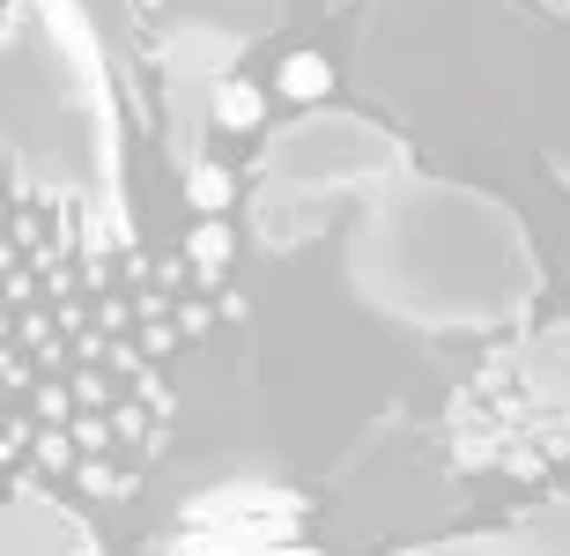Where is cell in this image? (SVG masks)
Wrapping results in <instances>:
<instances>
[{
	"label": "cell",
	"instance_id": "1",
	"mask_svg": "<svg viewBox=\"0 0 570 556\" xmlns=\"http://www.w3.org/2000/svg\"><path fill=\"white\" fill-rule=\"evenodd\" d=\"M348 282L385 320L430 334H497L527 320L541 267L504 201L423 172H393L356 201Z\"/></svg>",
	"mask_w": 570,
	"mask_h": 556
},
{
	"label": "cell",
	"instance_id": "2",
	"mask_svg": "<svg viewBox=\"0 0 570 556\" xmlns=\"http://www.w3.org/2000/svg\"><path fill=\"white\" fill-rule=\"evenodd\" d=\"M0 178L89 231H127L119 119L82 30L52 0H22L0 22Z\"/></svg>",
	"mask_w": 570,
	"mask_h": 556
},
{
	"label": "cell",
	"instance_id": "3",
	"mask_svg": "<svg viewBox=\"0 0 570 556\" xmlns=\"http://www.w3.org/2000/svg\"><path fill=\"white\" fill-rule=\"evenodd\" d=\"M407 172V149L385 127L356 111H304L259 149L253 178V231L259 245L289 253L296 237H312L334 208H356L371 186Z\"/></svg>",
	"mask_w": 570,
	"mask_h": 556
},
{
	"label": "cell",
	"instance_id": "4",
	"mask_svg": "<svg viewBox=\"0 0 570 556\" xmlns=\"http://www.w3.org/2000/svg\"><path fill=\"white\" fill-rule=\"evenodd\" d=\"M563 423H570V326L556 342L533 334L511 357H497L444 416L460 468H533Z\"/></svg>",
	"mask_w": 570,
	"mask_h": 556
},
{
	"label": "cell",
	"instance_id": "5",
	"mask_svg": "<svg viewBox=\"0 0 570 556\" xmlns=\"http://www.w3.org/2000/svg\"><path fill=\"white\" fill-rule=\"evenodd\" d=\"M304 519H312V497L282 490V482H215L208 497L186 505L164 556H267L289 549Z\"/></svg>",
	"mask_w": 570,
	"mask_h": 556
},
{
	"label": "cell",
	"instance_id": "6",
	"mask_svg": "<svg viewBox=\"0 0 570 556\" xmlns=\"http://www.w3.org/2000/svg\"><path fill=\"white\" fill-rule=\"evenodd\" d=\"M0 556H97V535L75 505L22 490L0 505Z\"/></svg>",
	"mask_w": 570,
	"mask_h": 556
},
{
	"label": "cell",
	"instance_id": "7",
	"mask_svg": "<svg viewBox=\"0 0 570 556\" xmlns=\"http://www.w3.org/2000/svg\"><path fill=\"white\" fill-rule=\"evenodd\" d=\"M401 556H570V505L533 513L527 527H511V535H460V542H438V549H401Z\"/></svg>",
	"mask_w": 570,
	"mask_h": 556
},
{
	"label": "cell",
	"instance_id": "8",
	"mask_svg": "<svg viewBox=\"0 0 570 556\" xmlns=\"http://www.w3.org/2000/svg\"><path fill=\"white\" fill-rule=\"evenodd\" d=\"M563 8H570V0H563Z\"/></svg>",
	"mask_w": 570,
	"mask_h": 556
}]
</instances>
